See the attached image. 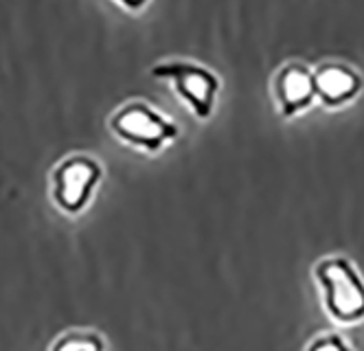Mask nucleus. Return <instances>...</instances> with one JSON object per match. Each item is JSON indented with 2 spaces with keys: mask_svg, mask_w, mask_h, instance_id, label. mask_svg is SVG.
I'll return each instance as SVG.
<instances>
[{
  "mask_svg": "<svg viewBox=\"0 0 364 351\" xmlns=\"http://www.w3.org/2000/svg\"><path fill=\"white\" fill-rule=\"evenodd\" d=\"M311 275L321 290V303L338 325L364 320V277L345 255H329L314 263Z\"/></svg>",
  "mask_w": 364,
  "mask_h": 351,
  "instance_id": "f257e3e1",
  "label": "nucleus"
},
{
  "mask_svg": "<svg viewBox=\"0 0 364 351\" xmlns=\"http://www.w3.org/2000/svg\"><path fill=\"white\" fill-rule=\"evenodd\" d=\"M110 130L119 141L151 154L161 152L167 143L176 141L180 134L178 125L171 119L143 101H129L121 105L110 117Z\"/></svg>",
  "mask_w": 364,
  "mask_h": 351,
  "instance_id": "f03ea898",
  "label": "nucleus"
},
{
  "mask_svg": "<svg viewBox=\"0 0 364 351\" xmlns=\"http://www.w3.org/2000/svg\"><path fill=\"white\" fill-rule=\"evenodd\" d=\"M103 178L99 160L86 154H73L50 172V198L66 215H80L90 204Z\"/></svg>",
  "mask_w": 364,
  "mask_h": 351,
  "instance_id": "7ed1b4c3",
  "label": "nucleus"
},
{
  "mask_svg": "<svg viewBox=\"0 0 364 351\" xmlns=\"http://www.w3.org/2000/svg\"><path fill=\"white\" fill-rule=\"evenodd\" d=\"M151 75L171 82L176 93L189 103L196 117L209 119L213 115L220 90V79L213 70L191 62H165L154 66Z\"/></svg>",
  "mask_w": 364,
  "mask_h": 351,
  "instance_id": "20e7f679",
  "label": "nucleus"
},
{
  "mask_svg": "<svg viewBox=\"0 0 364 351\" xmlns=\"http://www.w3.org/2000/svg\"><path fill=\"white\" fill-rule=\"evenodd\" d=\"M274 97L283 117H294L307 110L316 97L314 75L303 64L283 66L274 79Z\"/></svg>",
  "mask_w": 364,
  "mask_h": 351,
  "instance_id": "39448f33",
  "label": "nucleus"
},
{
  "mask_svg": "<svg viewBox=\"0 0 364 351\" xmlns=\"http://www.w3.org/2000/svg\"><path fill=\"white\" fill-rule=\"evenodd\" d=\"M360 86H362L360 75L345 64L329 62L314 73L316 97H321V101L329 108H338L351 101L358 95Z\"/></svg>",
  "mask_w": 364,
  "mask_h": 351,
  "instance_id": "423d86ee",
  "label": "nucleus"
},
{
  "mask_svg": "<svg viewBox=\"0 0 364 351\" xmlns=\"http://www.w3.org/2000/svg\"><path fill=\"white\" fill-rule=\"evenodd\" d=\"M48 351H108L106 340L99 332L92 330H70L64 332Z\"/></svg>",
  "mask_w": 364,
  "mask_h": 351,
  "instance_id": "0eeeda50",
  "label": "nucleus"
},
{
  "mask_svg": "<svg viewBox=\"0 0 364 351\" xmlns=\"http://www.w3.org/2000/svg\"><path fill=\"white\" fill-rule=\"evenodd\" d=\"M307 351H355V349L341 334L329 332V334H321V336H316L314 340H311Z\"/></svg>",
  "mask_w": 364,
  "mask_h": 351,
  "instance_id": "6e6552de",
  "label": "nucleus"
},
{
  "mask_svg": "<svg viewBox=\"0 0 364 351\" xmlns=\"http://www.w3.org/2000/svg\"><path fill=\"white\" fill-rule=\"evenodd\" d=\"M119 3L127 9H141L147 5V0H119Z\"/></svg>",
  "mask_w": 364,
  "mask_h": 351,
  "instance_id": "1a4fd4ad",
  "label": "nucleus"
}]
</instances>
